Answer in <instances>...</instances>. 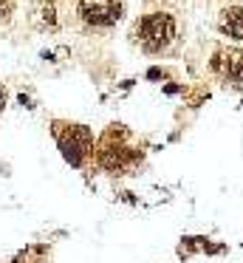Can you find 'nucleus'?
Segmentation results:
<instances>
[{
    "label": "nucleus",
    "instance_id": "nucleus-6",
    "mask_svg": "<svg viewBox=\"0 0 243 263\" xmlns=\"http://www.w3.org/2000/svg\"><path fill=\"white\" fill-rule=\"evenodd\" d=\"M218 31L235 43H243V3H229L218 12Z\"/></svg>",
    "mask_w": 243,
    "mask_h": 263
},
{
    "label": "nucleus",
    "instance_id": "nucleus-2",
    "mask_svg": "<svg viewBox=\"0 0 243 263\" xmlns=\"http://www.w3.org/2000/svg\"><path fill=\"white\" fill-rule=\"evenodd\" d=\"M96 161H99V167H105L107 173H122L133 164L136 150L130 147V144H124V130L110 127V130L102 136L99 147H96Z\"/></svg>",
    "mask_w": 243,
    "mask_h": 263
},
{
    "label": "nucleus",
    "instance_id": "nucleus-4",
    "mask_svg": "<svg viewBox=\"0 0 243 263\" xmlns=\"http://www.w3.org/2000/svg\"><path fill=\"white\" fill-rule=\"evenodd\" d=\"M57 142H60V150L71 164H82L85 156L90 153V130L85 125H65V130H57Z\"/></svg>",
    "mask_w": 243,
    "mask_h": 263
},
{
    "label": "nucleus",
    "instance_id": "nucleus-5",
    "mask_svg": "<svg viewBox=\"0 0 243 263\" xmlns=\"http://www.w3.org/2000/svg\"><path fill=\"white\" fill-rule=\"evenodd\" d=\"M212 74L220 82H243V51L232 46H220L212 54Z\"/></svg>",
    "mask_w": 243,
    "mask_h": 263
},
{
    "label": "nucleus",
    "instance_id": "nucleus-9",
    "mask_svg": "<svg viewBox=\"0 0 243 263\" xmlns=\"http://www.w3.org/2000/svg\"><path fill=\"white\" fill-rule=\"evenodd\" d=\"M6 99H9V91H6V85L0 82V116H3V108H6Z\"/></svg>",
    "mask_w": 243,
    "mask_h": 263
},
{
    "label": "nucleus",
    "instance_id": "nucleus-3",
    "mask_svg": "<svg viewBox=\"0 0 243 263\" xmlns=\"http://www.w3.org/2000/svg\"><path fill=\"white\" fill-rule=\"evenodd\" d=\"M77 14L88 29H110L122 20L124 0H79Z\"/></svg>",
    "mask_w": 243,
    "mask_h": 263
},
{
    "label": "nucleus",
    "instance_id": "nucleus-8",
    "mask_svg": "<svg viewBox=\"0 0 243 263\" xmlns=\"http://www.w3.org/2000/svg\"><path fill=\"white\" fill-rule=\"evenodd\" d=\"M14 12H17V0H0V29L11 23Z\"/></svg>",
    "mask_w": 243,
    "mask_h": 263
},
{
    "label": "nucleus",
    "instance_id": "nucleus-1",
    "mask_svg": "<svg viewBox=\"0 0 243 263\" xmlns=\"http://www.w3.org/2000/svg\"><path fill=\"white\" fill-rule=\"evenodd\" d=\"M133 40L144 48L147 54H161L175 40V17L167 12H150L136 23Z\"/></svg>",
    "mask_w": 243,
    "mask_h": 263
},
{
    "label": "nucleus",
    "instance_id": "nucleus-7",
    "mask_svg": "<svg viewBox=\"0 0 243 263\" xmlns=\"http://www.w3.org/2000/svg\"><path fill=\"white\" fill-rule=\"evenodd\" d=\"M31 17H34V26L43 29V31H54L57 26H60V14H57L54 0H43V3H37Z\"/></svg>",
    "mask_w": 243,
    "mask_h": 263
}]
</instances>
